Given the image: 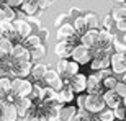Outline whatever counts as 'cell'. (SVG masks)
I'll return each mask as SVG.
<instances>
[{"label": "cell", "mask_w": 126, "mask_h": 121, "mask_svg": "<svg viewBox=\"0 0 126 121\" xmlns=\"http://www.w3.org/2000/svg\"><path fill=\"white\" fill-rule=\"evenodd\" d=\"M67 85H69L74 93H84L87 89V75L77 72L75 75H72L69 80H67Z\"/></svg>", "instance_id": "cell-10"}, {"label": "cell", "mask_w": 126, "mask_h": 121, "mask_svg": "<svg viewBox=\"0 0 126 121\" xmlns=\"http://www.w3.org/2000/svg\"><path fill=\"white\" fill-rule=\"evenodd\" d=\"M80 13H82V10H80V8H70V12H69V15H70V16H74V18H75V16H79Z\"/></svg>", "instance_id": "cell-47"}, {"label": "cell", "mask_w": 126, "mask_h": 121, "mask_svg": "<svg viewBox=\"0 0 126 121\" xmlns=\"http://www.w3.org/2000/svg\"><path fill=\"white\" fill-rule=\"evenodd\" d=\"M75 100V93L72 92V89H70L67 84L62 85L61 90H57V102L61 103V105H67V103H72Z\"/></svg>", "instance_id": "cell-18"}, {"label": "cell", "mask_w": 126, "mask_h": 121, "mask_svg": "<svg viewBox=\"0 0 126 121\" xmlns=\"http://www.w3.org/2000/svg\"><path fill=\"white\" fill-rule=\"evenodd\" d=\"M74 30H75V34L80 36L82 33L87 30V25H85V20H84V15H79V16H75L74 18Z\"/></svg>", "instance_id": "cell-30"}, {"label": "cell", "mask_w": 126, "mask_h": 121, "mask_svg": "<svg viewBox=\"0 0 126 121\" xmlns=\"http://www.w3.org/2000/svg\"><path fill=\"white\" fill-rule=\"evenodd\" d=\"M75 111H77V106H72L70 103L61 105L57 110V121H70Z\"/></svg>", "instance_id": "cell-20"}, {"label": "cell", "mask_w": 126, "mask_h": 121, "mask_svg": "<svg viewBox=\"0 0 126 121\" xmlns=\"http://www.w3.org/2000/svg\"><path fill=\"white\" fill-rule=\"evenodd\" d=\"M102 98L105 102V106L107 108H116L120 105H126V98H121L115 90H102Z\"/></svg>", "instance_id": "cell-4"}, {"label": "cell", "mask_w": 126, "mask_h": 121, "mask_svg": "<svg viewBox=\"0 0 126 121\" xmlns=\"http://www.w3.org/2000/svg\"><path fill=\"white\" fill-rule=\"evenodd\" d=\"M90 69L92 70H102V69H110V54L108 52H100L97 56L90 59Z\"/></svg>", "instance_id": "cell-13"}, {"label": "cell", "mask_w": 126, "mask_h": 121, "mask_svg": "<svg viewBox=\"0 0 126 121\" xmlns=\"http://www.w3.org/2000/svg\"><path fill=\"white\" fill-rule=\"evenodd\" d=\"M77 39H69V41H57L56 47H54V52L57 54V57H70V51L72 47L77 44Z\"/></svg>", "instance_id": "cell-14"}, {"label": "cell", "mask_w": 126, "mask_h": 121, "mask_svg": "<svg viewBox=\"0 0 126 121\" xmlns=\"http://www.w3.org/2000/svg\"><path fill=\"white\" fill-rule=\"evenodd\" d=\"M111 49L115 52H125L126 51V36H125V33L115 31L111 34Z\"/></svg>", "instance_id": "cell-16"}, {"label": "cell", "mask_w": 126, "mask_h": 121, "mask_svg": "<svg viewBox=\"0 0 126 121\" xmlns=\"http://www.w3.org/2000/svg\"><path fill=\"white\" fill-rule=\"evenodd\" d=\"M2 2H5V3L8 5V7H12V8H16V7H20V5L23 3V0H2Z\"/></svg>", "instance_id": "cell-44"}, {"label": "cell", "mask_w": 126, "mask_h": 121, "mask_svg": "<svg viewBox=\"0 0 126 121\" xmlns=\"http://www.w3.org/2000/svg\"><path fill=\"white\" fill-rule=\"evenodd\" d=\"M113 2H115V3H125L126 0H113Z\"/></svg>", "instance_id": "cell-49"}, {"label": "cell", "mask_w": 126, "mask_h": 121, "mask_svg": "<svg viewBox=\"0 0 126 121\" xmlns=\"http://www.w3.org/2000/svg\"><path fill=\"white\" fill-rule=\"evenodd\" d=\"M87 92H100L102 89V79L97 74H90L87 75Z\"/></svg>", "instance_id": "cell-24"}, {"label": "cell", "mask_w": 126, "mask_h": 121, "mask_svg": "<svg viewBox=\"0 0 126 121\" xmlns=\"http://www.w3.org/2000/svg\"><path fill=\"white\" fill-rule=\"evenodd\" d=\"M67 16H69V15H65V13H59V16H57V18L54 20V26H56V28H57V26H61V25L65 21V18H67Z\"/></svg>", "instance_id": "cell-43"}, {"label": "cell", "mask_w": 126, "mask_h": 121, "mask_svg": "<svg viewBox=\"0 0 126 121\" xmlns=\"http://www.w3.org/2000/svg\"><path fill=\"white\" fill-rule=\"evenodd\" d=\"M47 70V65L41 60H38V62H33L31 65V70H30V75L33 77V80H36V82H41L44 74H46Z\"/></svg>", "instance_id": "cell-19"}, {"label": "cell", "mask_w": 126, "mask_h": 121, "mask_svg": "<svg viewBox=\"0 0 126 121\" xmlns=\"http://www.w3.org/2000/svg\"><path fill=\"white\" fill-rule=\"evenodd\" d=\"M0 118L3 121H16L18 120V113L13 103H8L5 100H0Z\"/></svg>", "instance_id": "cell-9"}, {"label": "cell", "mask_w": 126, "mask_h": 121, "mask_svg": "<svg viewBox=\"0 0 126 121\" xmlns=\"http://www.w3.org/2000/svg\"><path fill=\"white\" fill-rule=\"evenodd\" d=\"M85 103V93H77V108H84Z\"/></svg>", "instance_id": "cell-46"}, {"label": "cell", "mask_w": 126, "mask_h": 121, "mask_svg": "<svg viewBox=\"0 0 126 121\" xmlns=\"http://www.w3.org/2000/svg\"><path fill=\"white\" fill-rule=\"evenodd\" d=\"M12 47H13V43L10 39H5V38H0V59L5 60L10 57V52H12Z\"/></svg>", "instance_id": "cell-26"}, {"label": "cell", "mask_w": 126, "mask_h": 121, "mask_svg": "<svg viewBox=\"0 0 126 121\" xmlns=\"http://www.w3.org/2000/svg\"><path fill=\"white\" fill-rule=\"evenodd\" d=\"M105 108V102L102 98V90L100 92H89L85 93V103H84V110L90 113V115H97Z\"/></svg>", "instance_id": "cell-1"}, {"label": "cell", "mask_w": 126, "mask_h": 121, "mask_svg": "<svg viewBox=\"0 0 126 121\" xmlns=\"http://www.w3.org/2000/svg\"><path fill=\"white\" fill-rule=\"evenodd\" d=\"M10 90V77H0V98H3Z\"/></svg>", "instance_id": "cell-37"}, {"label": "cell", "mask_w": 126, "mask_h": 121, "mask_svg": "<svg viewBox=\"0 0 126 121\" xmlns=\"http://www.w3.org/2000/svg\"><path fill=\"white\" fill-rule=\"evenodd\" d=\"M41 82H44V85L54 89L56 92H57V90H61L62 85H64V80H62V77L56 72V69H47Z\"/></svg>", "instance_id": "cell-5"}, {"label": "cell", "mask_w": 126, "mask_h": 121, "mask_svg": "<svg viewBox=\"0 0 126 121\" xmlns=\"http://www.w3.org/2000/svg\"><path fill=\"white\" fill-rule=\"evenodd\" d=\"M46 52H47V47L44 46V43H41V44H38V46L30 49V60H31V62L43 60L46 57Z\"/></svg>", "instance_id": "cell-21"}, {"label": "cell", "mask_w": 126, "mask_h": 121, "mask_svg": "<svg viewBox=\"0 0 126 121\" xmlns=\"http://www.w3.org/2000/svg\"><path fill=\"white\" fill-rule=\"evenodd\" d=\"M23 41H25L23 44L28 47V49H31V47H34V46H38V44H41V39L38 38V34H33V33H31V34H28V36L25 38Z\"/></svg>", "instance_id": "cell-35"}, {"label": "cell", "mask_w": 126, "mask_h": 121, "mask_svg": "<svg viewBox=\"0 0 126 121\" xmlns=\"http://www.w3.org/2000/svg\"><path fill=\"white\" fill-rule=\"evenodd\" d=\"M84 20H85L87 28L98 30V28H100V25H102V16H100L97 12H87V13L84 15Z\"/></svg>", "instance_id": "cell-23"}, {"label": "cell", "mask_w": 126, "mask_h": 121, "mask_svg": "<svg viewBox=\"0 0 126 121\" xmlns=\"http://www.w3.org/2000/svg\"><path fill=\"white\" fill-rule=\"evenodd\" d=\"M57 102V92L51 87H43L41 89V97H39V103H56Z\"/></svg>", "instance_id": "cell-22"}, {"label": "cell", "mask_w": 126, "mask_h": 121, "mask_svg": "<svg viewBox=\"0 0 126 121\" xmlns=\"http://www.w3.org/2000/svg\"><path fill=\"white\" fill-rule=\"evenodd\" d=\"M110 70H111V74H115V75H120L126 70L125 52H115L113 51L111 54H110Z\"/></svg>", "instance_id": "cell-3"}, {"label": "cell", "mask_w": 126, "mask_h": 121, "mask_svg": "<svg viewBox=\"0 0 126 121\" xmlns=\"http://www.w3.org/2000/svg\"><path fill=\"white\" fill-rule=\"evenodd\" d=\"M12 64H13V60H12V57H8V59L2 60L0 59V77H10V67H12Z\"/></svg>", "instance_id": "cell-32"}, {"label": "cell", "mask_w": 126, "mask_h": 121, "mask_svg": "<svg viewBox=\"0 0 126 121\" xmlns=\"http://www.w3.org/2000/svg\"><path fill=\"white\" fill-rule=\"evenodd\" d=\"M90 116H92V115H90L87 110H84V108H77V111L74 113V116H72L70 121H89Z\"/></svg>", "instance_id": "cell-34"}, {"label": "cell", "mask_w": 126, "mask_h": 121, "mask_svg": "<svg viewBox=\"0 0 126 121\" xmlns=\"http://www.w3.org/2000/svg\"><path fill=\"white\" fill-rule=\"evenodd\" d=\"M70 59L75 60V62H79L80 65H85L89 64L90 59H92V52H90V49L87 46H84V44H75L74 47H72V51H70Z\"/></svg>", "instance_id": "cell-2"}, {"label": "cell", "mask_w": 126, "mask_h": 121, "mask_svg": "<svg viewBox=\"0 0 126 121\" xmlns=\"http://www.w3.org/2000/svg\"><path fill=\"white\" fill-rule=\"evenodd\" d=\"M115 31H120V33L126 31V18L115 20Z\"/></svg>", "instance_id": "cell-41"}, {"label": "cell", "mask_w": 126, "mask_h": 121, "mask_svg": "<svg viewBox=\"0 0 126 121\" xmlns=\"http://www.w3.org/2000/svg\"><path fill=\"white\" fill-rule=\"evenodd\" d=\"M10 57L13 62H23V60H30V49L25 46L23 43H13Z\"/></svg>", "instance_id": "cell-7"}, {"label": "cell", "mask_w": 126, "mask_h": 121, "mask_svg": "<svg viewBox=\"0 0 126 121\" xmlns=\"http://www.w3.org/2000/svg\"><path fill=\"white\" fill-rule=\"evenodd\" d=\"M0 38L10 39L12 43H18V41H20L18 38H16V34H15L13 23H12V21H8V20L0 21Z\"/></svg>", "instance_id": "cell-15"}, {"label": "cell", "mask_w": 126, "mask_h": 121, "mask_svg": "<svg viewBox=\"0 0 126 121\" xmlns=\"http://www.w3.org/2000/svg\"><path fill=\"white\" fill-rule=\"evenodd\" d=\"M56 38H57V41H69V39H75V38H79V36L75 34L74 25L69 23V21H64L61 26H57Z\"/></svg>", "instance_id": "cell-8"}, {"label": "cell", "mask_w": 126, "mask_h": 121, "mask_svg": "<svg viewBox=\"0 0 126 121\" xmlns=\"http://www.w3.org/2000/svg\"><path fill=\"white\" fill-rule=\"evenodd\" d=\"M21 7V10H23L25 15H36L38 10H39V7H38V2L36 0H23V3L20 5Z\"/></svg>", "instance_id": "cell-28"}, {"label": "cell", "mask_w": 126, "mask_h": 121, "mask_svg": "<svg viewBox=\"0 0 126 121\" xmlns=\"http://www.w3.org/2000/svg\"><path fill=\"white\" fill-rule=\"evenodd\" d=\"M89 121H100V120H98V116H90Z\"/></svg>", "instance_id": "cell-48"}, {"label": "cell", "mask_w": 126, "mask_h": 121, "mask_svg": "<svg viewBox=\"0 0 126 121\" xmlns=\"http://www.w3.org/2000/svg\"><path fill=\"white\" fill-rule=\"evenodd\" d=\"M113 90H115L121 98H126V84H125V82H120V80H118Z\"/></svg>", "instance_id": "cell-40"}, {"label": "cell", "mask_w": 126, "mask_h": 121, "mask_svg": "<svg viewBox=\"0 0 126 121\" xmlns=\"http://www.w3.org/2000/svg\"><path fill=\"white\" fill-rule=\"evenodd\" d=\"M79 69H80V64H79V62H75V60H69V62H67V67H65V72H64V75H62L64 84H67V80H69L72 75L77 74V72H79Z\"/></svg>", "instance_id": "cell-27"}, {"label": "cell", "mask_w": 126, "mask_h": 121, "mask_svg": "<svg viewBox=\"0 0 126 121\" xmlns=\"http://www.w3.org/2000/svg\"><path fill=\"white\" fill-rule=\"evenodd\" d=\"M15 18H16V13H15V10L12 8V7H8V5L5 3V2H2V0H0V21H3V20L13 21Z\"/></svg>", "instance_id": "cell-25"}, {"label": "cell", "mask_w": 126, "mask_h": 121, "mask_svg": "<svg viewBox=\"0 0 126 121\" xmlns=\"http://www.w3.org/2000/svg\"><path fill=\"white\" fill-rule=\"evenodd\" d=\"M113 115H115V120L125 121V105H120V106L113 108Z\"/></svg>", "instance_id": "cell-39"}, {"label": "cell", "mask_w": 126, "mask_h": 121, "mask_svg": "<svg viewBox=\"0 0 126 121\" xmlns=\"http://www.w3.org/2000/svg\"><path fill=\"white\" fill-rule=\"evenodd\" d=\"M12 23H13L15 34H16V38H18L20 41H23V39L28 36V34H31V33H33V26H31V23L25 21V20H16V18H15Z\"/></svg>", "instance_id": "cell-11"}, {"label": "cell", "mask_w": 126, "mask_h": 121, "mask_svg": "<svg viewBox=\"0 0 126 121\" xmlns=\"http://www.w3.org/2000/svg\"><path fill=\"white\" fill-rule=\"evenodd\" d=\"M102 28L108 30L110 33H115V20L111 18V15H107V16H103L102 18V25H100Z\"/></svg>", "instance_id": "cell-36"}, {"label": "cell", "mask_w": 126, "mask_h": 121, "mask_svg": "<svg viewBox=\"0 0 126 121\" xmlns=\"http://www.w3.org/2000/svg\"><path fill=\"white\" fill-rule=\"evenodd\" d=\"M79 41H80V44L87 46L89 49L95 47V46H97V43H98V30H95V28H87L79 36Z\"/></svg>", "instance_id": "cell-12"}, {"label": "cell", "mask_w": 126, "mask_h": 121, "mask_svg": "<svg viewBox=\"0 0 126 121\" xmlns=\"http://www.w3.org/2000/svg\"><path fill=\"white\" fill-rule=\"evenodd\" d=\"M97 116H98V120L100 121H116L115 120V115H113V110L111 108H103L100 113H97Z\"/></svg>", "instance_id": "cell-33"}, {"label": "cell", "mask_w": 126, "mask_h": 121, "mask_svg": "<svg viewBox=\"0 0 126 121\" xmlns=\"http://www.w3.org/2000/svg\"><path fill=\"white\" fill-rule=\"evenodd\" d=\"M111 18L113 20H121V18H126V7L125 3H116L115 8L111 10Z\"/></svg>", "instance_id": "cell-31"}, {"label": "cell", "mask_w": 126, "mask_h": 121, "mask_svg": "<svg viewBox=\"0 0 126 121\" xmlns=\"http://www.w3.org/2000/svg\"><path fill=\"white\" fill-rule=\"evenodd\" d=\"M38 38H39V39H41V43H44L47 39V36H49V33H47V30H44V28H39L38 30Z\"/></svg>", "instance_id": "cell-42"}, {"label": "cell", "mask_w": 126, "mask_h": 121, "mask_svg": "<svg viewBox=\"0 0 126 121\" xmlns=\"http://www.w3.org/2000/svg\"><path fill=\"white\" fill-rule=\"evenodd\" d=\"M33 62L31 60H23V62H13L12 67H10V79L12 77H20V79H25L30 75V70H31Z\"/></svg>", "instance_id": "cell-6"}, {"label": "cell", "mask_w": 126, "mask_h": 121, "mask_svg": "<svg viewBox=\"0 0 126 121\" xmlns=\"http://www.w3.org/2000/svg\"><path fill=\"white\" fill-rule=\"evenodd\" d=\"M116 82H118L116 75L115 74H108V75H105V77L102 79V89L103 90H111V89H115Z\"/></svg>", "instance_id": "cell-29"}, {"label": "cell", "mask_w": 126, "mask_h": 121, "mask_svg": "<svg viewBox=\"0 0 126 121\" xmlns=\"http://www.w3.org/2000/svg\"><path fill=\"white\" fill-rule=\"evenodd\" d=\"M28 23H34V25L38 26V30H39V28H43V25H41V20H39V18H36L34 15H30V18H28Z\"/></svg>", "instance_id": "cell-45"}, {"label": "cell", "mask_w": 126, "mask_h": 121, "mask_svg": "<svg viewBox=\"0 0 126 121\" xmlns=\"http://www.w3.org/2000/svg\"><path fill=\"white\" fill-rule=\"evenodd\" d=\"M67 62H69V59H67V57H59V60H57V69H56V72L59 75H64V72H65V67H67Z\"/></svg>", "instance_id": "cell-38"}, {"label": "cell", "mask_w": 126, "mask_h": 121, "mask_svg": "<svg viewBox=\"0 0 126 121\" xmlns=\"http://www.w3.org/2000/svg\"><path fill=\"white\" fill-rule=\"evenodd\" d=\"M13 105H15V108H16L18 116H25L34 103H33V100L30 97H18V98H16V102H15Z\"/></svg>", "instance_id": "cell-17"}]
</instances>
